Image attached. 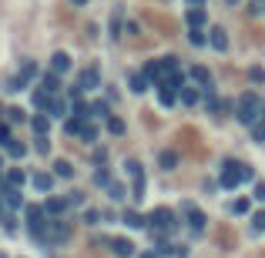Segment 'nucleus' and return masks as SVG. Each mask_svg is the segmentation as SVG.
Masks as SVG:
<instances>
[{
	"instance_id": "nucleus-1",
	"label": "nucleus",
	"mask_w": 265,
	"mask_h": 258,
	"mask_svg": "<svg viewBox=\"0 0 265 258\" xmlns=\"http://www.w3.org/2000/svg\"><path fill=\"white\" fill-rule=\"evenodd\" d=\"M248 178H252V168L242 165V161H228L225 171H222V184H225V188H238V184L248 181Z\"/></svg>"
},
{
	"instance_id": "nucleus-2",
	"label": "nucleus",
	"mask_w": 265,
	"mask_h": 258,
	"mask_svg": "<svg viewBox=\"0 0 265 258\" xmlns=\"http://www.w3.org/2000/svg\"><path fill=\"white\" fill-rule=\"evenodd\" d=\"M259 111H262V97L259 94H242L238 97V121L242 124H252L259 117Z\"/></svg>"
},
{
	"instance_id": "nucleus-3",
	"label": "nucleus",
	"mask_w": 265,
	"mask_h": 258,
	"mask_svg": "<svg viewBox=\"0 0 265 258\" xmlns=\"http://www.w3.org/2000/svg\"><path fill=\"white\" fill-rule=\"evenodd\" d=\"M178 144H185L191 158H205V144H202V138H198V131L195 128H181L178 131Z\"/></svg>"
},
{
	"instance_id": "nucleus-4",
	"label": "nucleus",
	"mask_w": 265,
	"mask_h": 258,
	"mask_svg": "<svg viewBox=\"0 0 265 258\" xmlns=\"http://www.w3.org/2000/svg\"><path fill=\"white\" fill-rule=\"evenodd\" d=\"M148 225H151V231H171L175 228V211L171 208H154L148 215Z\"/></svg>"
},
{
	"instance_id": "nucleus-5",
	"label": "nucleus",
	"mask_w": 265,
	"mask_h": 258,
	"mask_svg": "<svg viewBox=\"0 0 265 258\" xmlns=\"http://www.w3.org/2000/svg\"><path fill=\"white\" fill-rule=\"evenodd\" d=\"M71 238V225L64 218H51V225H47V241L44 245H54V241H67Z\"/></svg>"
},
{
	"instance_id": "nucleus-6",
	"label": "nucleus",
	"mask_w": 265,
	"mask_h": 258,
	"mask_svg": "<svg viewBox=\"0 0 265 258\" xmlns=\"http://www.w3.org/2000/svg\"><path fill=\"white\" fill-rule=\"evenodd\" d=\"M181 215L188 218L191 231H202V228H205V215H202V211H198V208H195L191 201H185V204H181Z\"/></svg>"
},
{
	"instance_id": "nucleus-7",
	"label": "nucleus",
	"mask_w": 265,
	"mask_h": 258,
	"mask_svg": "<svg viewBox=\"0 0 265 258\" xmlns=\"http://www.w3.org/2000/svg\"><path fill=\"white\" fill-rule=\"evenodd\" d=\"M0 201L7 204V208H20V204H24V195H20V188L3 184V188H0Z\"/></svg>"
},
{
	"instance_id": "nucleus-8",
	"label": "nucleus",
	"mask_w": 265,
	"mask_h": 258,
	"mask_svg": "<svg viewBox=\"0 0 265 258\" xmlns=\"http://www.w3.org/2000/svg\"><path fill=\"white\" fill-rule=\"evenodd\" d=\"M77 84H81V91H94L97 84H101V74H97V67H88V71H81Z\"/></svg>"
},
{
	"instance_id": "nucleus-9",
	"label": "nucleus",
	"mask_w": 265,
	"mask_h": 258,
	"mask_svg": "<svg viewBox=\"0 0 265 258\" xmlns=\"http://www.w3.org/2000/svg\"><path fill=\"white\" fill-rule=\"evenodd\" d=\"M44 211H47V218H60L67 211V198H47L44 201Z\"/></svg>"
},
{
	"instance_id": "nucleus-10",
	"label": "nucleus",
	"mask_w": 265,
	"mask_h": 258,
	"mask_svg": "<svg viewBox=\"0 0 265 258\" xmlns=\"http://www.w3.org/2000/svg\"><path fill=\"white\" fill-rule=\"evenodd\" d=\"M40 91H47L51 97H54L57 91H60V74H54V71H47L44 77H40Z\"/></svg>"
},
{
	"instance_id": "nucleus-11",
	"label": "nucleus",
	"mask_w": 265,
	"mask_h": 258,
	"mask_svg": "<svg viewBox=\"0 0 265 258\" xmlns=\"http://www.w3.org/2000/svg\"><path fill=\"white\" fill-rule=\"evenodd\" d=\"M108 245L114 248V255H118V258H131V255H134V245H131L128 238H111Z\"/></svg>"
},
{
	"instance_id": "nucleus-12",
	"label": "nucleus",
	"mask_w": 265,
	"mask_h": 258,
	"mask_svg": "<svg viewBox=\"0 0 265 258\" xmlns=\"http://www.w3.org/2000/svg\"><path fill=\"white\" fill-rule=\"evenodd\" d=\"M208 40H211V47H215V51H228V34H225V27H211Z\"/></svg>"
},
{
	"instance_id": "nucleus-13",
	"label": "nucleus",
	"mask_w": 265,
	"mask_h": 258,
	"mask_svg": "<svg viewBox=\"0 0 265 258\" xmlns=\"http://www.w3.org/2000/svg\"><path fill=\"white\" fill-rule=\"evenodd\" d=\"M51 71H54V74H67V71H71V57L64 54V51H57V54L51 57Z\"/></svg>"
},
{
	"instance_id": "nucleus-14",
	"label": "nucleus",
	"mask_w": 265,
	"mask_h": 258,
	"mask_svg": "<svg viewBox=\"0 0 265 258\" xmlns=\"http://www.w3.org/2000/svg\"><path fill=\"white\" fill-rule=\"evenodd\" d=\"M145 17L151 20V24H158V27H161V34H175V20H168L165 17V14H151V10H148V14H145Z\"/></svg>"
},
{
	"instance_id": "nucleus-15",
	"label": "nucleus",
	"mask_w": 265,
	"mask_h": 258,
	"mask_svg": "<svg viewBox=\"0 0 265 258\" xmlns=\"http://www.w3.org/2000/svg\"><path fill=\"white\" fill-rule=\"evenodd\" d=\"M191 77H195V81H198V84L205 87V94L211 91V74H208V67H202V64H195V67H191Z\"/></svg>"
},
{
	"instance_id": "nucleus-16",
	"label": "nucleus",
	"mask_w": 265,
	"mask_h": 258,
	"mask_svg": "<svg viewBox=\"0 0 265 258\" xmlns=\"http://www.w3.org/2000/svg\"><path fill=\"white\" fill-rule=\"evenodd\" d=\"M191 24V27H205V20H208V14H205V10H202V7H191L188 10V17H185Z\"/></svg>"
},
{
	"instance_id": "nucleus-17",
	"label": "nucleus",
	"mask_w": 265,
	"mask_h": 258,
	"mask_svg": "<svg viewBox=\"0 0 265 258\" xmlns=\"http://www.w3.org/2000/svg\"><path fill=\"white\" fill-rule=\"evenodd\" d=\"M47 111H51V117H64V114H67V101H64V97H51Z\"/></svg>"
},
{
	"instance_id": "nucleus-18",
	"label": "nucleus",
	"mask_w": 265,
	"mask_h": 258,
	"mask_svg": "<svg viewBox=\"0 0 265 258\" xmlns=\"http://www.w3.org/2000/svg\"><path fill=\"white\" fill-rule=\"evenodd\" d=\"M30 181H34V188H37V191H51V188H54V178H51V174H44V171H37Z\"/></svg>"
},
{
	"instance_id": "nucleus-19",
	"label": "nucleus",
	"mask_w": 265,
	"mask_h": 258,
	"mask_svg": "<svg viewBox=\"0 0 265 258\" xmlns=\"http://www.w3.org/2000/svg\"><path fill=\"white\" fill-rule=\"evenodd\" d=\"M124 225H128V228H145V225H148V218H141V215H138V211H124Z\"/></svg>"
},
{
	"instance_id": "nucleus-20",
	"label": "nucleus",
	"mask_w": 265,
	"mask_h": 258,
	"mask_svg": "<svg viewBox=\"0 0 265 258\" xmlns=\"http://www.w3.org/2000/svg\"><path fill=\"white\" fill-rule=\"evenodd\" d=\"M128 84H131L134 94H141V91H148V84H151V81H148L145 74H131V81H128Z\"/></svg>"
},
{
	"instance_id": "nucleus-21",
	"label": "nucleus",
	"mask_w": 265,
	"mask_h": 258,
	"mask_svg": "<svg viewBox=\"0 0 265 258\" xmlns=\"http://www.w3.org/2000/svg\"><path fill=\"white\" fill-rule=\"evenodd\" d=\"M218 241H222V245H225V248H235V235H232V228H228V225H222V228H218Z\"/></svg>"
},
{
	"instance_id": "nucleus-22",
	"label": "nucleus",
	"mask_w": 265,
	"mask_h": 258,
	"mask_svg": "<svg viewBox=\"0 0 265 258\" xmlns=\"http://www.w3.org/2000/svg\"><path fill=\"white\" fill-rule=\"evenodd\" d=\"M47 124H51V121H47L44 114H34V117H30V128H34V134H47Z\"/></svg>"
},
{
	"instance_id": "nucleus-23",
	"label": "nucleus",
	"mask_w": 265,
	"mask_h": 258,
	"mask_svg": "<svg viewBox=\"0 0 265 258\" xmlns=\"http://www.w3.org/2000/svg\"><path fill=\"white\" fill-rule=\"evenodd\" d=\"M20 77H24V81L30 84V81L37 77V64H34V60H24V67H20Z\"/></svg>"
},
{
	"instance_id": "nucleus-24",
	"label": "nucleus",
	"mask_w": 265,
	"mask_h": 258,
	"mask_svg": "<svg viewBox=\"0 0 265 258\" xmlns=\"http://www.w3.org/2000/svg\"><path fill=\"white\" fill-rule=\"evenodd\" d=\"M188 40L195 44V47H205V44H208V37H205V30H202V27H191Z\"/></svg>"
},
{
	"instance_id": "nucleus-25",
	"label": "nucleus",
	"mask_w": 265,
	"mask_h": 258,
	"mask_svg": "<svg viewBox=\"0 0 265 258\" xmlns=\"http://www.w3.org/2000/svg\"><path fill=\"white\" fill-rule=\"evenodd\" d=\"M54 174H57V178H71V174H74L71 161H54Z\"/></svg>"
},
{
	"instance_id": "nucleus-26",
	"label": "nucleus",
	"mask_w": 265,
	"mask_h": 258,
	"mask_svg": "<svg viewBox=\"0 0 265 258\" xmlns=\"http://www.w3.org/2000/svg\"><path fill=\"white\" fill-rule=\"evenodd\" d=\"M7 154H10V158H24V154H27V144H24V141H10V144H7Z\"/></svg>"
},
{
	"instance_id": "nucleus-27",
	"label": "nucleus",
	"mask_w": 265,
	"mask_h": 258,
	"mask_svg": "<svg viewBox=\"0 0 265 258\" xmlns=\"http://www.w3.org/2000/svg\"><path fill=\"white\" fill-rule=\"evenodd\" d=\"M7 184H10V188H20V184H24V171H20V168H10V171H7Z\"/></svg>"
},
{
	"instance_id": "nucleus-28",
	"label": "nucleus",
	"mask_w": 265,
	"mask_h": 258,
	"mask_svg": "<svg viewBox=\"0 0 265 258\" xmlns=\"http://www.w3.org/2000/svg\"><path fill=\"white\" fill-rule=\"evenodd\" d=\"M91 117H111L108 114V101H94L91 104Z\"/></svg>"
},
{
	"instance_id": "nucleus-29",
	"label": "nucleus",
	"mask_w": 265,
	"mask_h": 258,
	"mask_svg": "<svg viewBox=\"0 0 265 258\" xmlns=\"http://www.w3.org/2000/svg\"><path fill=\"white\" fill-rule=\"evenodd\" d=\"M81 128H84L81 117H67V121H64V131H67V134H81Z\"/></svg>"
},
{
	"instance_id": "nucleus-30",
	"label": "nucleus",
	"mask_w": 265,
	"mask_h": 258,
	"mask_svg": "<svg viewBox=\"0 0 265 258\" xmlns=\"http://www.w3.org/2000/svg\"><path fill=\"white\" fill-rule=\"evenodd\" d=\"M161 168H178V154H175V151H161Z\"/></svg>"
},
{
	"instance_id": "nucleus-31",
	"label": "nucleus",
	"mask_w": 265,
	"mask_h": 258,
	"mask_svg": "<svg viewBox=\"0 0 265 258\" xmlns=\"http://www.w3.org/2000/svg\"><path fill=\"white\" fill-rule=\"evenodd\" d=\"M24 87H27V81H24V77H20V74H17V77H10V81H7V91H10V94H17V91H24Z\"/></svg>"
},
{
	"instance_id": "nucleus-32",
	"label": "nucleus",
	"mask_w": 265,
	"mask_h": 258,
	"mask_svg": "<svg viewBox=\"0 0 265 258\" xmlns=\"http://www.w3.org/2000/svg\"><path fill=\"white\" fill-rule=\"evenodd\" d=\"M77 138L91 144V141H94V138H97V128H94V124H84V128H81V134H77Z\"/></svg>"
},
{
	"instance_id": "nucleus-33",
	"label": "nucleus",
	"mask_w": 265,
	"mask_h": 258,
	"mask_svg": "<svg viewBox=\"0 0 265 258\" xmlns=\"http://www.w3.org/2000/svg\"><path fill=\"white\" fill-rule=\"evenodd\" d=\"M108 131L111 134H124V121L121 117H108Z\"/></svg>"
},
{
	"instance_id": "nucleus-34",
	"label": "nucleus",
	"mask_w": 265,
	"mask_h": 258,
	"mask_svg": "<svg viewBox=\"0 0 265 258\" xmlns=\"http://www.w3.org/2000/svg\"><path fill=\"white\" fill-rule=\"evenodd\" d=\"M181 101H185V104H195V101H198V91H195V87H181Z\"/></svg>"
},
{
	"instance_id": "nucleus-35",
	"label": "nucleus",
	"mask_w": 265,
	"mask_h": 258,
	"mask_svg": "<svg viewBox=\"0 0 265 258\" xmlns=\"http://www.w3.org/2000/svg\"><path fill=\"white\" fill-rule=\"evenodd\" d=\"M34 147H37V154H47V151H51V141H47V134H37Z\"/></svg>"
},
{
	"instance_id": "nucleus-36",
	"label": "nucleus",
	"mask_w": 265,
	"mask_h": 258,
	"mask_svg": "<svg viewBox=\"0 0 265 258\" xmlns=\"http://www.w3.org/2000/svg\"><path fill=\"white\" fill-rule=\"evenodd\" d=\"M154 252H158V255H171V252H178V248H175V245H168L165 238H158V245H154Z\"/></svg>"
},
{
	"instance_id": "nucleus-37",
	"label": "nucleus",
	"mask_w": 265,
	"mask_h": 258,
	"mask_svg": "<svg viewBox=\"0 0 265 258\" xmlns=\"http://www.w3.org/2000/svg\"><path fill=\"white\" fill-rule=\"evenodd\" d=\"M7 117H10V124H20V121H24L27 114H24L20 108H7Z\"/></svg>"
},
{
	"instance_id": "nucleus-38",
	"label": "nucleus",
	"mask_w": 265,
	"mask_h": 258,
	"mask_svg": "<svg viewBox=\"0 0 265 258\" xmlns=\"http://www.w3.org/2000/svg\"><path fill=\"white\" fill-rule=\"evenodd\" d=\"M94 184H101V188H108V184H111V174H108L104 168H101V171H94Z\"/></svg>"
},
{
	"instance_id": "nucleus-39",
	"label": "nucleus",
	"mask_w": 265,
	"mask_h": 258,
	"mask_svg": "<svg viewBox=\"0 0 265 258\" xmlns=\"http://www.w3.org/2000/svg\"><path fill=\"white\" fill-rule=\"evenodd\" d=\"M10 141H14V134H10V128H7V124H0V147H7Z\"/></svg>"
},
{
	"instance_id": "nucleus-40",
	"label": "nucleus",
	"mask_w": 265,
	"mask_h": 258,
	"mask_svg": "<svg viewBox=\"0 0 265 258\" xmlns=\"http://www.w3.org/2000/svg\"><path fill=\"white\" fill-rule=\"evenodd\" d=\"M108 195H111V198H114V201H121V198H124V188H121V184H108Z\"/></svg>"
},
{
	"instance_id": "nucleus-41",
	"label": "nucleus",
	"mask_w": 265,
	"mask_h": 258,
	"mask_svg": "<svg viewBox=\"0 0 265 258\" xmlns=\"http://www.w3.org/2000/svg\"><path fill=\"white\" fill-rule=\"evenodd\" d=\"M84 221H88V225H97V221H101V211L88 208V211H84Z\"/></svg>"
},
{
	"instance_id": "nucleus-42",
	"label": "nucleus",
	"mask_w": 265,
	"mask_h": 258,
	"mask_svg": "<svg viewBox=\"0 0 265 258\" xmlns=\"http://www.w3.org/2000/svg\"><path fill=\"white\" fill-rule=\"evenodd\" d=\"M67 204L81 208V204H84V195H81V191H71V195H67Z\"/></svg>"
},
{
	"instance_id": "nucleus-43",
	"label": "nucleus",
	"mask_w": 265,
	"mask_h": 258,
	"mask_svg": "<svg viewBox=\"0 0 265 258\" xmlns=\"http://www.w3.org/2000/svg\"><path fill=\"white\" fill-rule=\"evenodd\" d=\"M252 134H255V141H265V121H255Z\"/></svg>"
},
{
	"instance_id": "nucleus-44",
	"label": "nucleus",
	"mask_w": 265,
	"mask_h": 258,
	"mask_svg": "<svg viewBox=\"0 0 265 258\" xmlns=\"http://www.w3.org/2000/svg\"><path fill=\"white\" fill-rule=\"evenodd\" d=\"M232 211H235V215H245V211H248V201H245V198H238V201L232 204Z\"/></svg>"
},
{
	"instance_id": "nucleus-45",
	"label": "nucleus",
	"mask_w": 265,
	"mask_h": 258,
	"mask_svg": "<svg viewBox=\"0 0 265 258\" xmlns=\"http://www.w3.org/2000/svg\"><path fill=\"white\" fill-rule=\"evenodd\" d=\"M111 34H114V37L121 34V10H118V14L111 17Z\"/></svg>"
},
{
	"instance_id": "nucleus-46",
	"label": "nucleus",
	"mask_w": 265,
	"mask_h": 258,
	"mask_svg": "<svg viewBox=\"0 0 265 258\" xmlns=\"http://www.w3.org/2000/svg\"><path fill=\"white\" fill-rule=\"evenodd\" d=\"M158 97H161V104H171V101H175V91H168V87H161V91H158Z\"/></svg>"
},
{
	"instance_id": "nucleus-47",
	"label": "nucleus",
	"mask_w": 265,
	"mask_h": 258,
	"mask_svg": "<svg viewBox=\"0 0 265 258\" xmlns=\"http://www.w3.org/2000/svg\"><path fill=\"white\" fill-rule=\"evenodd\" d=\"M252 221H255V228H259V231H265V211H259Z\"/></svg>"
},
{
	"instance_id": "nucleus-48",
	"label": "nucleus",
	"mask_w": 265,
	"mask_h": 258,
	"mask_svg": "<svg viewBox=\"0 0 265 258\" xmlns=\"http://www.w3.org/2000/svg\"><path fill=\"white\" fill-rule=\"evenodd\" d=\"M255 198H259V201H265V181L255 184Z\"/></svg>"
},
{
	"instance_id": "nucleus-49",
	"label": "nucleus",
	"mask_w": 265,
	"mask_h": 258,
	"mask_svg": "<svg viewBox=\"0 0 265 258\" xmlns=\"http://www.w3.org/2000/svg\"><path fill=\"white\" fill-rule=\"evenodd\" d=\"M188 3H191V7H202V3H205V0H188Z\"/></svg>"
},
{
	"instance_id": "nucleus-50",
	"label": "nucleus",
	"mask_w": 265,
	"mask_h": 258,
	"mask_svg": "<svg viewBox=\"0 0 265 258\" xmlns=\"http://www.w3.org/2000/svg\"><path fill=\"white\" fill-rule=\"evenodd\" d=\"M71 3H77V7H81V3H88V0H71Z\"/></svg>"
},
{
	"instance_id": "nucleus-51",
	"label": "nucleus",
	"mask_w": 265,
	"mask_h": 258,
	"mask_svg": "<svg viewBox=\"0 0 265 258\" xmlns=\"http://www.w3.org/2000/svg\"><path fill=\"white\" fill-rule=\"evenodd\" d=\"M141 258H158V255H151V252H148V255H141Z\"/></svg>"
},
{
	"instance_id": "nucleus-52",
	"label": "nucleus",
	"mask_w": 265,
	"mask_h": 258,
	"mask_svg": "<svg viewBox=\"0 0 265 258\" xmlns=\"http://www.w3.org/2000/svg\"><path fill=\"white\" fill-rule=\"evenodd\" d=\"M3 114H7V111H3V108H0V117H3Z\"/></svg>"
}]
</instances>
